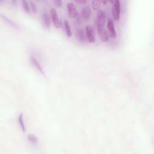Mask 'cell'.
<instances>
[{
    "label": "cell",
    "mask_w": 154,
    "mask_h": 154,
    "mask_svg": "<svg viewBox=\"0 0 154 154\" xmlns=\"http://www.w3.org/2000/svg\"><path fill=\"white\" fill-rule=\"evenodd\" d=\"M86 39L90 43H94L96 41L95 31L93 28L90 25H87L86 27Z\"/></svg>",
    "instance_id": "cell-1"
},
{
    "label": "cell",
    "mask_w": 154,
    "mask_h": 154,
    "mask_svg": "<svg viewBox=\"0 0 154 154\" xmlns=\"http://www.w3.org/2000/svg\"><path fill=\"white\" fill-rule=\"evenodd\" d=\"M106 22V13L103 10H100L97 13V27H104Z\"/></svg>",
    "instance_id": "cell-2"
},
{
    "label": "cell",
    "mask_w": 154,
    "mask_h": 154,
    "mask_svg": "<svg viewBox=\"0 0 154 154\" xmlns=\"http://www.w3.org/2000/svg\"><path fill=\"white\" fill-rule=\"evenodd\" d=\"M121 13V3L119 0H116L114 2L113 7H112V14L114 20H119L120 18Z\"/></svg>",
    "instance_id": "cell-3"
},
{
    "label": "cell",
    "mask_w": 154,
    "mask_h": 154,
    "mask_svg": "<svg viewBox=\"0 0 154 154\" xmlns=\"http://www.w3.org/2000/svg\"><path fill=\"white\" fill-rule=\"evenodd\" d=\"M50 13H51V16L52 22L54 23V26L59 29L61 25V20L59 18L58 14L57 11L54 8H51L50 10Z\"/></svg>",
    "instance_id": "cell-4"
},
{
    "label": "cell",
    "mask_w": 154,
    "mask_h": 154,
    "mask_svg": "<svg viewBox=\"0 0 154 154\" xmlns=\"http://www.w3.org/2000/svg\"><path fill=\"white\" fill-rule=\"evenodd\" d=\"M66 6H67V9L68 10L69 16L70 17L72 18H74L78 16V12L76 10V6L72 2L68 3Z\"/></svg>",
    "instance_id": "cell-5"
},
{
    "label": "cell",
    "mask_w": 154,
    "mask_h": 154,
    "mask_svg": "<svg viewBox=\"0 0 154 154\" xmlns=\"http://www.w3.org/2000/svg\"><path fill=\"white\" fill-rule=\"evenodd\" d=\"M97 29L100 39L104 42H107L109 39V37L105 27H97Z\"/></svg>",
    "instance_id": "cell-6"
},
{
    "label": "cell",
    "mask_w": 154,
    "mask_h": 154,
    "mask_svg": "<svg viewBox=\"0 0 154 154\" xmlns=\"http://www.w3.org/2000/svg\"><path fill=\"white\" fill-rule=\"evenodd\" d=\"M107 27V29L110 32V36L112 37H114V38L116 37L117 36V32H116V29H115L114 24L113 22V20H112V19L110 18H109L108 19Z\"/></svg>",
    "instance_id": "cell-7"
},
{
    "label": "cell",
    "mask_w": 154,
    "mask_h": 154,
    "mask_svg": "<svg viewBox=\"0 0 154 154\" xmlns=\"http://www.w3.org/2000/svg\"><path fill=\"white\" fill-rule=\"evenodd\" d=\"M42 21L44 27L46 29H49L50 27V17L48 15L46 11H45L42 14Z\"/></svg>",
    "instance_id": "cell-8"
},
{
    "label": "cell",
    "mask_w": 154,
    "mask_h": 154,
    "mask_svg": "<svg viewBox=\"0 0 154 154\" xmlns=\"http://www.w3.org/2000/svg\"><path fill=\"white\" fill-rule=\"evenodd\" d=\"M30 61L32 63V65L35 67H36L42 74L45 75V72H44V71L41 65L40 64V63L38 61V60L36 58H35L34 57H33V56H31V57H30Z\"/></svg>",
    "instance_id": "cell-9"
},
{
    "label": "cell",
    "mask_w": 154,
    "mask_h": 154,
    "mask_svg": "<svg viewBox=\"0 0 154 154\" xmlns=\"http://www.w3.org/2000/svg\"><path fill=\"white\" fill-rule=\"evenodd\" d=\"M81 15L85 20H89L91 16V9L89 6L84 7L81 12Z\"/></svg>",
    "instance_id": "cell-10"
},
{
    "label": "cell",
    "mask_w": 154,
    "mask_h": 154,
    "mask_svg": "<svg viewBox=\"0 0 154 154\" xmlns=\"http://www.w3.org/2000/svg\"><path fill=\"white\" fill-rule=\"evenodd\" d=\"M84 31L80 29H76V36L78 40L81 42L83 43L86 40V37H85V34Z\"/></svg>",
    "instance_id": "cell-11"
},
{
    "label": "cell",
    "mask_w": 154,
    "mask_h": 154,
    "mask_svg": "<svg viewBox=\"0 0 154 154\" xmlns=\"http://www.w3.org/2000/svg\"><path fill=\"white\" fill-rule=\"evenodd\" d=\"M64 25H65V29L66 36L69 37H71L72 36V34L71 27H70L69 22L68 20H64Z\"/></svg>",
    "instance_id": "cell-12"
},
{
    "label": "cell",
    "mask_w": 154,
    "mask_h": 154,
    "mask_svg": "<svg viewBox=\"0 0 154 154\" xmlns=\"http://www.w3.org/2000/svg\"><path fill=\"white\" fill-rule=\"evenodd\" d=\"M27 139H28V140L30 141L33 144L36 145L38 143V140H37V137L35 136L34 135L32 134H30L28 135Z\"/></svg>",
    "instance_id": "cell-13"
},
{
    "label": "cell",
    "mask_w": 154,
    "mask_h": 154,
    "mask_svg": "<svg viewBox=\"0 0 154 154\" xmlns=\"http://www.w3.org/2000/svg\"><path fill=\"white\" fill-rule=\"evenodd\" d=\"M18 121H19V123L20 125V127H21V129H22V131L23 132H25V130H26V128H25V124L24 123V121H23V113H20L18 117Z\"/></svg>",
    "instance_id": "cell-14"
},
{
    "label": "cell",
    "mask_w": 154,
    "mask_h": 154,
    "mask_svg": "<svg viewBox=\"0 0 154 154\" xmlns=\"http://www.w3.org/2000/svg\"><path fill=\"white\" fill-rule=\"evenodd\" d=\"M1 16L5 20V21L7 22V23H9V24H10L12 27H15V28H19V27H18V25L16 24H15V22H14L13 21H12V20H10V19H9L7 17V16H4V15H2V14H1Z\"/></svg>",
    "instance_id": "cell-15"
},
{
    "label": "cell",
    "mask_w": 154,
    "mask_h": 154,
    "mask_svg": "<svg viewBox=\"0 0 154 154\" xmlns=\"http://www.w3.org/2000/svg\"><path fill=\"white\" fill-rule=\"evenodd\" d=\"M100 5H101V2L98 1H92V8L94 10L96 11L98 10L99 7H100Z\"/></svg>",
    "instance_id": "cell-16"
},
{
    "label": "cell",
    "mask_w": 154,
    "mask_h": 154,
    "mask_svg": "<svg viewBox=\"0 0 154 154\" xmlns=\"http://www.w3.org/2000/svg\"><path fill=\"white\" fill-rule=\"evenodd\" d=\"M22 3V6L23 9L28 13H30V7L29 4H28L27 1H25V0H22L21 1Z\"/></svg>",
    "instance_id": "cell-17"
},
{
    "label": "cell",
    "mask_w": 154,
    "mask_h": 154,
    "mask_svg": "<svg viewBox=\"0 0 154 154\" xmlns=\"http://www.w3.org/2000/svg\"><path fill=\"white\" fill-rule=\"evenodd\" d=\"M30 6H31V11L32 12L34 13V14H36L37 13V6L36 5V4H35L33 1H31L30 2Z\"/></svg>",
    "instance_id": "cell-18"
},
{
    "label": "cell",
    "mask_w": 154,
    "mask_h": 154,
    "mask_svg": "<svg viewBox=\"0 0 154 154\" xmlns=\"http://www.w3.org/2000/svg\"><path fill=\"white\" fill-rule=\"evenodd\" d=\"M54 3L56 5V6L59 7H61L62 5V1L61 0H55V1H54Z\"/></svg>",
    "instance_id": "cell-19"
},
{
    "label": "cell",
    "mask_w": 154,
    "mask_h": 154,
    "mask_svg": "<svg viewBox=\"0 0 154 154\" xmlns=\"http://www.w3.org/2000/svg\"><path fill=\"white\" fill-rule=\"evenodd\" d=\"M102 3L104 5H106V4H107V1H102Z\"/></svg>",
    "instance_id": "cell-20"
}]
</instances>
